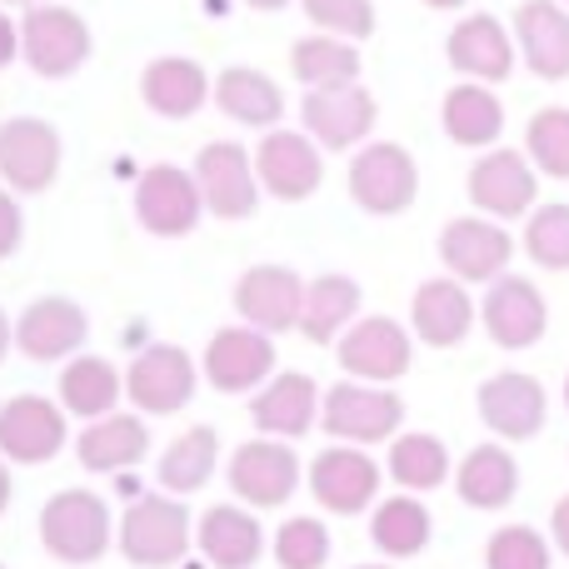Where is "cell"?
Listing matches in <instances>:
<instances>
[{
	"label": "cell",
	"instance_id": "obj_31",
	"mask_svg": "<svg viewBox=\"0 0 569 569\" xmlns=\"http://www.w3.org/2000/svg\"><path fill=\"white\" fill-rule=\"evenodd\" d=\"M440 120H445V136L465 150H495V140L505 136V106L480 80H460V86L445 96Z\"/></svg>",
	"mask_w": 569,
	"mask_h": 569
},
{
	"label": "cell",
	"instance_id": "obj_3",
	"mask_svg": "<svg viewBox=\"0 0 569 569\" xmlns=\"http://www.w3.org/2000/svg\"><path fill=\"white\" fill-rule=\"evenodd\" d=\"M40 545L60 565H96L110 550V505L96 490H60L40 510Z\"/></svg>",
	"mask_w": 569,
	"mask_h": 569
},
{
	"label": "cell",
	"instance_id": "obj_9",
	"mask_svg": "<svg viewBox=\"0 0 569 569\" xmlns=\"http://www.w3.org/2000/svg\"><path fill=\"white\" fill-rule=\"evenodd\" d=\"M230 490L250 510H280L300 490V455L284 440H276V435L246 440L230 455Z\"/></svg>",
	"mask_w": 569,
	"mask_h": 569
},
{
	"label": "cell",
	"instance_id": "obj_53",
	"mask_svg": "<svg viewBox=\"0 0 569 569\" xmlns=\"http://www.w3.org/2000/svg\"><path fill=\"white\" fill-rule=\"evenodd\" d=\"M360 569H390V565H360Z\"/></svg>",
	"mask_w": 569,
	"mask_h": 569
},
{
	"label": "cell",
	"instance_id": "obj_26",
	"mask_svg": "<svg viewBox=\"0 0 569 569\" xmlns=\"http://www.w3.org/2000/svg\"><path fill=\"white\" fill-rule=\"evenodd\" d=\"M515 46L540 80H569V6L565 0H525L515 10Z\"/></svg>",
	"mask_w": 569,
	"mask_h": 569
},
{
	"label": "cell",
	"instance_id": "obj_22",
	"mask_svg": "<svg viewBox=\"0 0 569 569\" xmlns=\"http://www.w3.org/2000/svg\"><path fill=\"white\" fill-rule=\"evenodd\" d=\"M305 290H310V280H300L290 266H250L236 284V310L240 320L266 335L300 330Z\"/></svg>",
	"mask_w": 569,
	"mask_h": 569
},
{
	"label": "cell",
	"instance_id": "obj_16",
	"mask_svg": "<svg viewBox=\"0 0 569 569\" xmlns=\"http://www.w3.org/2000/svg\"><path fill=\"white\" fill-rule=\"evenodd\" d=\"M66 450V405L46 395H10L0 405V455L10 465H50Z\"/></svg>",
	"mask_w": 569,
	"mask_h": 569
},
{
	"label": "cell",
	"instance_id": "obj_48",
	"mask_svg": "<svg viewBox=\"0 0 569 569\" xmlns=\"http://www.w3.org/2000/svg\"><path fill=\"white\" fill-rule=\"evenodd\" d=\"M10 495H16V485H10V470L0 465V515L10 510Z\"/></svg>",
	"mask_w": 569,
	"mask_h": 569
},
{
	"label": "cell",
	"instance_id": "obj_1",
	"mask_svg": "<svg viewBox=\"0 0 569 569\" xmlns=\"http://www.w3.org/2000/svg\"><path fill=\"white\" fill-rule=\"evenodd\" d=\"M120 555L140 569H166L190 550V510L180 495H140L116 525Z\"/></svg>",
	"mask_w": 569,
	"mask_h": 569
},
{
	"label": "cell",
	"instance_id": "obj_5",
	"mask_svg": "<svg viewBox=\"0 0 569 569\" xmlns=\"http://www.w3.org/2000/svg\"><path fill=\"white\" fill-rule=\"evenodd\" d=\"M335 355H340V370L350 375V380L395 385L400 375H410L415 340L400 320H390V315H360V320L335 340Z\"/></svg>",
	"mask_w": 569,
	"mask_h": 569
},
{
	"label": "cell",
	"instance_id": "obj_40",
	"mask_svg": "<svg viewBox=\"0 0 569 569\" xmlns=\"http://www.w3.org/2000/svg\"><path fill=\"white\" fill-rule=\"evenodd\" d=\"M520 246H525V256H530L540 270L565 276V270H569V206H565V200L530 210Z\"/></svg>",
	"mask_w": 569,
	"mask_h": 569
},
{
	"label": "cell",
	"instance_id": "obj_36",
	"mask_svg": "<svg viewBox=\"0 0 569 569\" xmlns=\"http://www.w3.org/2000/svg\"><path fill=\"white\" fill-rule=\"evenodd\" d=\"M360 284L350 276H315L305 290V315H300V335L310 345H335L355 320H360Z\"/></svg>",
	"mask_w": 569,
	"mask_h": 569
},
{
	"label": "cell",
	"instance_id": "obj_49",
	"mask_svg": "<svg viewBox=\"0 0 569 569\" xmlns=\"http://www.w3.org/2000/svg\"><path fill=\"white\" fill-rule=\"evenodd\" d=\"M246 6H250V10H284L290 0H246Z\"/></svg>",
	"mask_w": 569,
	"mask_h": 569
},
{
	"label": "cell",
	"instance_id": "obj_52",
	"mask_svg": "<svg viewBox=\"0 0 569 569\" xmlns=\"http://www.w3.org/2000/svg\"><path fill=\"white\" fill-rule=\"evenodd\" d=\"M565 410H569V375H565Z\"/></svg>",
	"mask_w": 569,
	"mask_h": 569
},
{
	"label": "cell",
	"instance_id": "obj_30",
	"mask_svg": "<svg viewBox=\"0 0 569 569\" xmlns=\"http://www.w3.org/2000/svg\"><path fill=\"white\" fill-rule=\"evenodd\" d=\"M455 495H460L470 510H505V505L520 495V465L505 445H475L460 465H455Z\"/></svg>",
	"mask_w": 569,
	"mask_h": 569
},
{
	"label": "cell",
	"instance_id": "obj_6",
	"mask_svg": "<svg viewBox=\"0 0 569 569\" xmlns=\"http://www.w3.org/2000/svg\"><path fill=\"white\" fill-rule=\"evenodd\" d=\"M20 56L36 76L66 80L90 60V26L70 6H30L20 20Z\"/></svg>",
	"mask_w": 569,
	"mask_h": 569
},
{
	"label": "cell",
	"instance_id": "obj_44",
	"mask_svg": "<svg viewBox=\"0 0 569 569\" xmlns=\"http://www.w3.org/2000/svg\"><path fill=\"white\" fill-rule=\"evenodd\" d=\"M26 236V216L16 206V190H0V260H10Z\"/></svg>",
	"mask_w": 569,
	"mask_h": 569
},
{
	"label": "cell",
	"instance_id": "obj_47",
	"mask_svg": "<svg viewBox=\"0 0 569 569\" xmlns=\"http://www.w3.org/2000/svg\"><path fill=\"white\" fill-rule=\"evenodd\" d=\"M10 345H16V320H10V315L0 310V360L10 355Z\"/></svg>",
	"mask_w": 569,
	"mask_h": 569
},
{
	"label": "cell",
	"instance_id": "obj_4",
	"mask_svg": "<svg viewBox=\"0 0 569 569\" xmlns=\"http://www.w3.org/2000/svg\"><path fill=\"white\" fill-rule=\"evenodd\" d=\"M420 196V166L395 140H370L350 160V200L365 216H405Z\"/></svg>",
	"mask_w": 569,
	"mask_h": 569
},
{
	"label": "cell",
	"instance_id": "obj_41",
	"mask_svg": "<svg viewBox=\"0 0 569 569\" xmlns=\"http://www.w3.org/2000/svg\"><path fill=\"white\" fill-rule=\"evenodd\" d=\"M325 560H330V530L315 515H295L276 530L280 569H325Z\"/></svg>",
	"mask_w": 569,
	"mask_h": 569
},
{
	"label": "cell",
	"instance_id": "obj_55",
	"mask_svg": "<svg viewBox=\"0 0 569 569\" xmlns=\"http://www.w3.org/2000/svg\"><path fill=\"white\" fill-rule=\"evenodd\" d=\"M0 569H6V565H0Z\"/></svg>",
	"mask_w": 569,
	"mask_h": 569
},
{
	"label": "cell",
	"instance_id": "obj_33",
	"mask_svg": "<svg viewBox=\"0 0 569 569\" xmlns=\"http://www.w3.org/2000/svg\"><path fill=\"white\" fill-rule=\"evenodd\" d=\"M216 106L250 130H276L284 116V90L256 66H226L216 76Z\"/></svg>",
	"mask_w": 569,
	"mask_h": 569
},
{
	"label": "cell",
	"instance_id": "obj_54",
	"mask_svg": "<svg viewBox=\"0 0 569 569\" xmlns=\"http://www.w3.org/2000/svg\"><path fill=\"white\" fill-rule=\"evenodd\" d=\"M565 6H569V0H565Z\"/></svg>",
	"mask_w": 569,
	"mask_h": 569
},
{
	"label": "cell",
	"instance_id": "obj_23",
	"mask_svg": "<svg viewBox=\"0 0 569 569\" xmlns=\"http://www.w3.org/2000/svg\"><path fill=\"white\" fill-rule=\"evenodd\" d=\"M320 405H325V395L310 375L280 370L256 390V400H250V420H256L260 435L300 440V435H310V425H320Z\"/></svg>",
	"mask_w": 569,
	"mask_h": 569
},
{
	"label": "cell",
	"instance_id": "obj_51",
	"mask_svg": "<svg viewBox=\"0 0 569 569\" xmlns=\"http://www.w3.org/2000/svg\"><path fill=\"white\" fill-rule=\"evenodd\" d=\"M0 6H46V0H0Z\"/></svg>",
	"mask_w": 569,
	"mask_h": 569
},
{
	"label": "cell",
	"instance_id": "obj_17",
	"mask_svg": "<svg viewBox=\"0 0 569 569\" xmlns=\"http://www.w3.org/2000/svg\"><path fill=\"white\" fill-rule=\"evenodd\" d=\"M256 176L266 186V196L284 200H310L325 186V160H320V140L300 136V130H266L256 146Z\"/></svg>",
	"mask_w": 569,
	"mask_h": 569
},
{
	"label": "cell",
	"instance_id": "obj_10",
	"mask_svg": "<svg viewBox=\"0 0 569 569\" xmlns=\"http://www.w3.org/2000/svg\"><path fill=\"white\" fill-rule=\"evenodd\" d=\"M200 375L206 370L190 360V350H180V345H150L126 370V400L140 415H176L190 405Z\"/></svg>",
	"mask_w": 569,
	"mask_h": 569
},
{
	"label": "cell",
	"instance_id": "obj_20",
	"mask_svg": "<svg viewBox=\"0 0 569 569\" xmlns=\"http://www.w3.org/2000/svg\"><path fill=\"white\" fill-rule=\"evenodd\" d=\"M86 335H90V320L76 300H66V295H40L16 320V350L36 365H60L86 345Z\"/></svg>",
	"mask_w": 569,
	"mask_h": 569
},
{
	"label": "cell",
	"instance_id": "obj_25",
	"mask_svg": "<svg viewBox=\"0 0 569 569\" xmlns=\"http://www.w3.org/2000/svg\"><path fill=\"white\" fill-rule=\"evenodd\" d=\"M475 315H480V310H475L465 280L435 276V280H425L420 290H415L410 330L420 335L430 350H455V345H465V335L475 330Z\"/></svg>",
	"mask_w": 569,
	"mask_h": 569
},
{
	"label": "cell",
	"instance_id": "obj_12",
	"mask_svg": "<svg viewBox=\"0 0 569 569\" xmlns=\"http://www.w3.org/2000/svg\"><path fill=\"white\" fill-rule=\"evenodd\" d=\"M200 370L220 395H256L276 370V335L256 330V325H226L210 335Z\"/></svg>",
	"mask_w": 569,
	"mask_h": 569
},
{
	"label": "cell",
	"instance_id": "obj_27",
	"mask_svg": "<svg viewBox=\"0 0 569 569\" xmlns=\"http://www.w3.org/2000/svg\"><path fill=\"white\" fill-rule=\"evenodd\" d=\"M140 100L166 120H190L206 110V100H216V80L190 56H160L140 70Z\"/></svg>",
	"mask_w": 569,
	"mask_h": 569
},
{
	"label": "cell",
	"instance_id": "obj_14",
	"mask_svg": "<svg viewBox=\"0 0 569 569\" xmlns=\"http://www.w3.org/2000/svg\"><path fill=\"white\" fill-rule=\"evenodd\" d=\"M206 216V200H200L196 170L180 166H150L136 180V220L160 240H180L200 226Z\"/></svg>",
	"mask_w": 569,
	"mask_h": 569
},
{
	"label": "cell",
	"instance_id": "obj_43",
	"mask_svg": "<svg viewBox=\"0 0 569 569\" xmlns=\"http://www.w3.org/2000/svg\"><path fill=\"white\" fill-rule=\"evenodd\" d=\"M315 30H330L345 40H370L375 36V6L370 0H300Z\"/></svg>",
	"mask_w": 569,
	"mask_h": 569
},
{
	"label": "cell",
	"instance_id": "obj_18",
	"mask_svg": "<svg viewBox=\"0 0 569 569\" xmlns=\"http://www.w3.org/2000/svg\"><path fill=\"white\" fill-rule=\"evenodd\" d=\"M480 325L500 350H530V345H540L545 330H550V305H545L535 280L500 276L480 305Z\"/></svg>",
	"mask_w": 569,
	"mask_h": 569
},
{
	"label": "cell",
	"instance_id": "obj_34",
	"mask_svg": "<svg viewBox=\"0 0 569 569\" xmlns=\"http://www.w3.org/2000/svg\"><path fill=\"white\" fill-rule=\"evenodd\" d=\"M216 465H220L216 425H190V430H180L176 440L166 445V455H160V465H156V480L166 495H196L210 485Z\"/></svg>",
	"mask_w": 569,
	"mask_h": 569
},
{
	"label": "cell",
	"instance_id": "obj_8",
	"mask_svg": "<svg viewBox=\"0 0 569 569\" xmlns=\"http://www.w3.org/2000/svg\"><path fill=\"white\" fill-rule=\"evenodd\" d=\"M196 186L200 200L216 220H250L260 206V176H256V150L236 146V140H210L196 156Z\"/></svg>",
	"mask_w": 569,
	"mask_h": 569
},
{
	"label": "cell",
	"instance_id": "obj_37",
	"mask_svg": "<svg viewBox=\"0 0 569 569\" xmlns=\"http://www.w3.org/2000/svg\"><path fill=\"white\" fill-rule=\"evenodd\" d=\"M450 475H455V465H450V450H445L440 435L410 430V435H395L390 440V480L400 485V490H410V495L440 490Z\"/></svg>",
	"mask_w": 569,
	"mask_h": 569
},
{
	"label": "cell",
	"instance_id": "obj_46",
	"mask_svg": "<svg viewBox=\"0 0 569 569\" xmlns=\"http://www.w3.org/2000/svg\"><path fill=\"white\" fill-rule=\"evenodd\" d=\"M550 535H555V550L569 555V495L555 500V515H550Z\"/></svg>",
	"mask_w": 569,
	"mask_h": 569
},
{
	"label": "cell",
	"instance_id": "obj_7",
	"mask_svg": "<svg viewBox=\"0 0 569 569\" xmlns=\"http://www.w3.org/2000/svg\"><path fill=\"white\" fill-rule=\"evenodd\" d=\"M465 190H470V206L480 210V216L520 220V216H530L535 200H540V170H535V160L525 156V150L495 146L470 166Z\"/></svg>",
	"mask_w": 569,
	"mask_h": 569
},
{
	"label": "cell",
	"instance_id": "obj_2",
	"mask_svg": "<svg viewBox=\"0 0 569 569\" xmlns=\"http://www.w3.org/2000/svg\"><path fill=\"white\" fill-rule=\"evenodd\" d=\"M405 425V400L390 385L370 380H340L325 390L320 405V430L340 445H385L395 440Z\"/></svg>",
	"mask_w": 569,
	"mask_h": 569
},
{
	"label": "cell",
	"instance_id": "obj_28",
	"mask_svg": "<svg viewBox=\"0 0 569 569\" xmlns=\"http://www.w3.org/2000/svg\"><path fill=\"white\" fill-rule=\"evenodd\" d=\"M150 450V430H146V415H100V420H86L76 440V460L86 465L90 475H120L130 465H140Z\"/></svg>",
	"mask_w": 569,
	"mask_h": 569
},
{
	"label": "cell",
	"instance_id": "obj_24",
	"mask_svg": "<svg viewBox=\"0 0 569 569\" xmlns=\"http://www.w3.org/2000/svg\"><path fill=\"white\" fill-rule=\"evenodd\" d=\"M445 56H450V66L460 70L465 80L500 86V80H510L520 46H515V36L500 26V20L480 10V16H465L460 26L450 30V40H445Z\"/></svg>",
	"mask_w": 569,
	"mask_h": 569
},
{
	"label": "cell",
	"instance_id": "obj_32",
	"mask_svg": "<svg viewBox=\"0 0 569 569\" xmlns=\"http://www.w3.org/2000/svg\"><path fill=\"white\" fill-rule=\"evenodd\" d=\"M56 390H60L66 415H76V420H100V415H116L120 395H126V375H120L106 355H70Z\"/></svg>",
	"mask_w": 569,
	"mask_h": 569
},
{
	"label": "cell",
	"instance_id": "obj_13",
	"mask_svg": "<svg viewBox=\"0 0 569 569\" xmlns=\"http://www.w3.org/2000/svg\"><path fill=\"white\" fill-rule=\"evenodd\" d=\"M440 260L455 280L495 284L500 276H510L515 236L490 216H460L440 230Z\"/></svg>",
	"mask_w": 569,
	"mask_h": 569
},
{
	"label": "cell",
	"instance_id": "obj_15",
	"mask_svg": "<svg viewBox=\"0 0 569 569\" xmlns=\"http://www.w3.org/2000/svg\"><path fill=\"white\" fill-rule=\"evenodd\" d=\"M475 410H480L485 430L500 435V440L520 445V440H535L550 420V395L535 375L525 370H505V375H490L475 395Z\"/></svg>",
	"mask_w": 569,
	"mask_h": 569
},
{
	"label": "cell",
	"instance_id": "obj_45",
	"mask_svg": "<svg viewBox=\"0 0 569 569\" xmlns=\"http://www.w3.org/2000/svg\"><path fill=\"white\" fill-rule=\"evenodd\" d=\"M16 56H20V26L6 16V10H0V70H6Z\"/></svg>",
	"mask_w": 569,
	"mask_h": 569
},
{
	"label": "cell",
	"instance_id": "obj_19",
	"mask_svg": "<svg viewBox=\"0 0 569 569\" xmlns=\"http://www.w3.org/2000/svg\"><path fill=\"white\" fill-rule=\"evenodd\" d=\"M375 96L355 80V86H330V90H305L300 100V120L320 150H350V146H365L375 130Z\"/></svg>",
	"mask_w": 569,
	"mask_h": 569
},
{
	"label": "cell",
	"instance_id": "obj_38",
	"mask_svg": "<svg viewBox=\"0 0 569 569\" xmlns=\"http://www.w3.org/2000/svg\"><path fill=\"white\" fill-rule=\"evenodd\" d=\"M430 510H425L415 495H390V500L375 505L370 515V540L380 555L390 560H415V555L430 545Z\"/></svg>",
	"mask_w": 569,
	"mask_h": 569
},
{
	"label": "cell",
	"instance_id": "obj_35",
	"mask_svg": "<svg viewBox=\"0 0 569 569\" xmlns=\"http://www.w3.org/2000/svg\"><path fill=\"white\" fill-rule=\"evenodd\" d=\"M290 76L305 90H330V86H355L360 80V50L355 40L330 36V30H315L300 36L290 46Z\"/></svg>",
	"mask_w": 569,
	"mask_h": 569
},
{
	"label": "cell",
	"instance_id": "obj_42",
	"mask_svg": "<svg viewBox=\"0 0 569 569\" xmlns=\"http://www.w3.org/2000/svg\"><path fill=\"white\" fill-rule=\"evenodd\" d=\"M485 569H550V540L530 525H505L485 545Z\"/></svg>",
	"mask_w": 569,
	"mask_h": 569
},
{
	"label": "cell",
	"instance_id": "obj_21",
	"mask_svg": "<svg viewBox=\"0 0 569 569\" xmlns=\"http://www.w3.org/2000/svg\"><path fill=\"white\" fill-rule=\"evenodd\" d=\"M310 495L330 515H365L380 500V465L365 450H350V445L320 450L310 465Z\"/></svg>",
	"mask_w": 569,
	"mask_h": 569
},
{
	"label": "cell",
	"instance_id": "obj_11",
	"mask_svg": "<svg viewBox=\"0 0 569 569\" xmlns=\"http://www.w3.org/2000/svg\"><path fill=\"white\" fill-rule=\"evenodd\" d=\"M60 176V130L40 116H10L0 126V180L16 196H40Z\"/></svg>",
	"mask_w": 569,
	"mask_h": 569
},
{
	"label": "cell",
	"instance_id": "obj_50",
	"mask_svg": "<svg viewBox=\"0 0 569 569\" xmlns=\"http://www.w3.org/2000/svg\"><path fill=\"white\" fill-rule=\"evenodd\" d=\"M430 10H460V6H470V0H425Z\"/></svg>",
	"mask_w": 569,
	"mask_h": 569
},
{
	"label": "cell",
	"instance_id": "obj_39",
	"mask_svg": "<svg viewBox=\"0 0 569 569\" xmlns=\"http://www.w3.org/2000/svg\"><path fill=\"white\" fill-rule=\"evenodd\" d=\"M525 156L550 180H569V106H545L525 126Z\"/></svg>",
	"mask_w": 569,
	"mask_h": 569
},
{
	"label": "cell",
	"instance_id": "obj_29",
	"mask_svg": "<svg viewBox=\"0 0 569 569\" xmlns=\"http://www.w3.org/2000/svg\"><path fill=\"white\" fill-rule=\"evenodd\" d=\"M196 545L216 569H250L266 555V530L250 505H210L196 525Z\"/></svg>",
	"mask_w": 569,
	"mask_h": 569
}]
</instances>
